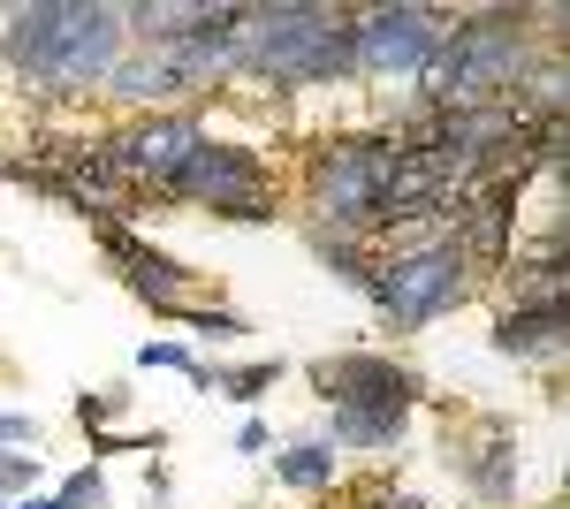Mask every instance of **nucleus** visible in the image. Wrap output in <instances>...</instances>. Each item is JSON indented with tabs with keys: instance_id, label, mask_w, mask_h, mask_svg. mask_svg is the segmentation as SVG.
Listing matches in <instances>:
<instances>
[{
	"instance_id": "nucleus-1",
	"label": "nucleus",
	"mask_w": 570,
	"mask_h": 509,
	"mask_svg": "<svg viewBox=\"0 0 570 509\" xmlns=\"http://www.w3.org/2000/svg\"><path fill=\"white\" fill-rule=\"evenodd\" d=\"M130 53L122 0H16L0 8V69L39 107H77Z\"/></svg>"
},
{
	"instance_id": "nucleus-2",
	"label": "nucleus",
	"mask_w": 570,
	"mask_h": 509,
	"mask_svg": "<svg viewBox=\"0 0 570 509\" xmlns=\"http://www.w3.org/2000/svg\"><path fill=\"white\" fill-rule=\"evenodd\" d=\"M236 85L266 91H327L357 85V8H320V0H259L244 8V53Z\"/></svg>"
},
{
	"instance_id": "nucleus-3",
	"label": "nucleus",
	"mask_w": 570,
	"mask_h": 509,
	"mask_svg": "<svg viewBox=\"0 0 570 509\" xmlns=\"http://www.w3.org/2000/svg\"><path fill=\"white\" fill-rule=\"evenodd\" d=\"M540 53L548 46H540L532 8H464L441 31V53L426 69V99L434 107H502L540 69Z\"/></svg>"
},
{
	"instance_id": "nucleus-4",
	"label": "nucleus",
	"mask_w": 570,
	"mask_h": 509,
	"mask_svg": "<svg viewBox=\"0 0 570 509\" xmlns=\"http://www.w3.org/2000/svg\"><path fill=\"white\" fill-rule=\"evenodd\" d=\"M480 297V266L464 258V244L441 228V236H419V244H395V252L373 258V282H365V304L381 312V327L395 335H419L449 312Z\"/></svg>"
},
{
	"instance_id": "nucleus-5",
	"label": "nucleus",
	"mask_w": 570,
	"mask_h": 509,
	"mask_svg": "<svg viewBox=\"0 0 570 509\" xmlns=\"http://www.w3.org/2000/svg\"><path fill=\"white\" fill-rule=\"evenodd\" d=\"M389 175H395V137L389 129H335L320 137L305 160V228H327V236H357L373 228V213L389 198Z\"/></svg>"
},
{
	"instance_id": "nucleus-6",
	"label": "nucleus",
	"mask_w": 570,
	"mask_h": 509,
	"mask_svg": "<svg viewBox=\"0 0 570 509\" xmlns=\"http://www.w3.org/2000/svg\"><path fill=\"white\" fill-rule=\"evenodd\" d=\"M160 206H190V213H206V221H228V228H274L282 221V183H274V168L252 145H228V137L206 129L198 153H190V168L176 175V190Z\"/></svg>"
},
{
	"instance_id": "nucleus-7",
	"label": "nucleus",
	"mask_w": 570,
	"mask_h": 509,
	"mask_svg": "<svg viewBox=\"0 0 570 509\" xmlns=\"http://www.w3.org/2000/svg\"><path fill=\"white\" fill-rule=\"evenodd\" d=\"M198 137H206V123H198L190 107H168V115H130V123L107 129L115 168H122V183L137 190V213H153L168 190H176V175L190 168Z\"/></svg>"
},
{
	"instance_id": "nucleus-8",
	"label": "nucleus",
	"mask_w": 570,
	"mask_h": 509,
	"mask_svg": "<svg viewBox=\"0 0 570 509\" xmlns=\"http://www.w3.org/2000/svg\"><path fill=\"white\" fill-rule=\"evenodd\" d=\"M449 31V8L426 0H381V8H357V77H395V85H426Z\"/></svg>"
},
{
	"instance_id": "nucleus-9",
	"label": "nucleus",
	"mask_w": 570,
	"mask_h": 509,
	"mask_svg": "<svg viewBox=\"0 0 570 509\" xmlns=\"http://www.w3.org/2000/svg\"><path fill=\"white\" fill-rule=\"evenodd\" d=\"M305 381L320 388V403H395V411H419L426 403V373L411 358H389V350H343V358H312Z\"/></svg>"
},
{
	"instance_id": "nucleus-10",
	"label": "nucleus",
	"mask_w": 570,
	"mask_h": 509,
	"mask_svg": "<svg viewBox=\"0 0 570 509\" xmlns=\"http://www.w3.org/2000/svg\"><path fill=\"white\" fill-rule=\"evenodd\" d=\"M236 53H244V0H190L183 8V31L168 46V61L183 69V85L190 91H214V85H236Z\"/></svg>"
},
{
	"instance_id": "nucleus-11",
	"label": "nucleus",
	"mask_w": 570,
	"mask_h": 509,
	"mask_svg": "<svg viewBox=\"0 0 570 509\" xmlns=\"http://www.w3.org/2000/svg\"><path fill=\"white\" fill-rule=\"evenodd\" d=\"M91 236H99V252L122 266V282H130V297H145L160 320L176 312V304H198V266H183V258H168L160 244H145L137 228H122V221H91Z\"/></svg>"
},
{
	"instance_id": "nucleus-12",
	"label": "nucleus",
	"mask_w": 570,
	"mask_h": 509,
	"mask_svg": "<svg viewBox=\"0 0 570 509\" xmlns=\"http://www.w3.org/2000/svg\"><path fill=\"white\" fill-rule=\"evenodd\" d=\"M518 471H525V449H518V419L510 411H480L472 433L456 441V479L480 509H510L518 502Z\"/></svg>"
},
{
	"instance_id": "nucleus-13",
	"label": "nucleus",
	"mask_w": 570,
	"mask_h": 509,
	"mask_svg": "<svg viewBox=\"0 0 570 509\" xmlns=\"http://www.w3.org/2000/svg\"><path fill=\"white\" fill-rule=\"evenodd\" d=\"M570 350V312L563 304H502L494 312V358H510V365H563Z\"/></svg>"
},
{
	"instance_id": "nucleus-14",
	"label": "nucleus",
	"mask_w": 570,
	"mask_h": 509,
	"mask_svg": "<svg viewBox=\"0 0 570 509\" xmlns=\"http://www.w3.org/2000/svg\"><path fill=\"white\" fill-rule=\"evenodd\" d=\"M99 91H107L115 107H130V115H168V107H183V99H198L168 53H122L115 77H107Z\"/></svg>"
},
{
	"instance_id": "nucleus-15",
	"label": "nucleus",
	"mask_w": 570,
	"mask_h": 509,
	"mask_svg": "<svg viewBox=\"0 0 570 509\" xmlns=\"http://www.w3.org/2000/svg\"><path fill=\"white\" fill-rule=\"evenodd\" d=\"M403 433H411V411H395V403H335L320 441L335 457H381V449H403Z\"/></svg>"
},
{
	"instance_id": "nucleus-16",
	"label": "nucleus",
	"mask_w": 570,
	"mask_h": 509,
	"mask_svg": "<svg viewBox=\"0 0 570 509\" xmlns=\"http://www.w3.org/2000/svg\"><path fill=\"white\" fill-rule=\"evenodd\" d=\"M274 479H282L289 495H327V487L343 479V457H335L327 441H289V449L274 457Z\"/></svg>"
},
{
	"instance_id": "nucleus-17",
	"label": "nucleus",
	"mask_w": 570,
	"mask_h": 509,
	"mask_svg": "<svg viewBox=\"0 0 570 509\" xmlns=\"http://www.w3.org/2000/svg\"><path fill=\"white\" fill-rule=\"evenodd\" d=\"M305 252L320 258L343 290H357V297H365V282H373V258H381L373 244H357V236H327V228H305Z\"/></svg>"
},
{
	"instance_id": "nucleus-18",
	"label": "nucleus",
	"mask_w": 570,
	"mask_h": 509,
	"mask_svg": "<svg viewBox=\"0 0 570 509\" xmlns=\"http://www.w3.org/2000/svg\"><path fill=\"white\" fill-rule=\"evenodd\" d=\"M282 358H252V365H214V388L228 395V403H259L266 388H282Z\"/></svg>"
},
{
	"instance_id": "nucleus-19",
	"label": "nucleus",
	"mask_w": 570,
	"mask_h": 509,
	"mask_svg": "<svg viewBox=\"0 0 570 509\" xmlns=\"http://www.w3.org/2000/svg\"><path fill=\"white\" fill-rule=\"evenodd\" d=\"M168 320H176V327H190V335H206V342H236V335H252V320H244V312H228V304H176V312H168Z\"/></svg>"
},
{
	"instance_id": "nucleus-20",
	"label": "nucleus",
	"mask_w": 570,
	"mask_h": 509,
	"mask_svg": "<svg viewBox=\"0 0 570 509\" xmlns=\"http://www.w3.org/2000/svg\"><path fill=\"white\" fill-rule=\"evenodd\" d=\"M130 388L122 381H107V388H85V395H77V425H85V433H115V425L130 419Z\"/></svg>"
},
{
	"instance_id": "nucleus-21",
	"label": "nucleus",
	"mask_w": 570,
	"mask_h": 509,
	"mask_svg": "<svg viewBox=\"0 0 570 509\" xmlns=\"http://www.w3.org/2000/svg\"><path fill=\"white\" fill-rule=\"evenodd\" d=\"M137 365H145V373H190V388H214V365H198V358H190V342H145V350H137Z\"/></svg>"
},
{
	"instance_id": "nucleus-22",
	"label": "nucleus",
	"mask_w": 570,
	"mask_h": 509,
	"mask_svg": "<svg viewBox=\"0 0 570 509\" xmlns=\"http://www.w3.org/2000/svg\"><path fill=\"white\" fill-rule=\"evenodd\" d=\"M168 433L160 425H137V433H91V457H160Z\"/></svg>"
},
{
	"instance_id": "nucleus-23",
	"label": "nucleus",
	"mask_w": 570,
	"mask_h": 509,
	"mask_svg": "<svg viewBox=\"0 0 570 509\" xmlns=\"http://www.w3.org/2000/svg\"><path fill=\"white\" fill-rule=\"evenodd\" d=\"M53 502H61V509H107V471H99V464L69 471V479L53 487Z\"/></svg>"
},
{
	"instance_id": "nucleus-24",
	"label": "nucleus",
	"mask_w": 570,
	"mask_h": 509,
	"mask_svg": "<svg viewBox=\"0 0 570 509\" xmlns=\"http://www.w3.org/2000/svg\"><path fill=\"white\" fill-rule=\"evenodd\" d=\"M39 441V419L31 411H0V449H31Z\"/></svg>"
},
{
	"instance_id": "nucleus-25",
	"label": "nucleus",
	"mask_w": 570,
	"mask_h": 509,
	"mask_svg": "<svg viewBox=\"0 0 570 509\" xmlns=\"http://www.w3.org/2000/svg\"><path fill=\"white\" fill-rule=\"evenodd\" d=\"M145 502H153V509H176V479H168V464H145Z\"/></svg>"
},
{
	"instance_id": "nucleus-26",
	"label": "nucleus",
	"mask_w": 570,
	"mask_h": 509,
	"mask_svg": "<svg viewBox=\"0 0 570 509\" xmlns=\"http://www.w3.org/2000/svg\"><path fill=\"white\" fill-rule=\"evenodd\" d=\"M266 449H274L266 419H244V425H236V457H266Z\"/></svg>"
},
{
	"instance_id": "nucleus-27",
	"label": "nucleus",
	"mask_w": 570,
	"mask_h": 509,
	"mask_svg": "<svg viewBox=\"0 0 570 509\" xmlns=\"http://www.w3.org/2000/svg\"><path fill=\"white\" fill-rule=\"evenodd\" d=\"M365 509H434V502H419V495H395V487H373V495H365Z\"/></svg>"
},
{
	"instance_id": "nucleus-28",
	"label": "nucleus",
	"mask_w": 570,
	"mask_h": 509,
	"mask_svg": "<svg viewBox=\"0 0 570 509\" xmlns=\"http://www.w3.org/2000/svg\"><path fill=\"white\" fill-rule=\"evenodd\" d=\"M8 509H61L53 495H23V502H8Z\"/></svg>"
},
{
	"instance_id": "nucleus-29",
	"label": "nucleus",
	"mask_w": 570,
	"mask_h": 509,
	"mask_svg": "<svg viewBox=\"0 0 570 509\" xmlns=\"http://www.w3.org/2000/svg\"><path fill=\"white\" fill-rule=\"evenodd\" d=\"M548 509H563V502H548Z\"/></svg>"
}]
</instances>
